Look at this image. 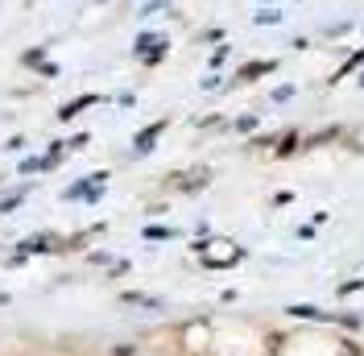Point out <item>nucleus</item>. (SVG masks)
<instances>
[{"mask_svg": "<svg viewBox=\"0 0 364 356\" xmlns=\"http://www.w3.org/2000/svg\"><path fill=\"white\" fill-rule=\"evenodd\" d=\"M91 104H95V95H79V100H70V104H66L58 116H62V120H70V116H79L83 108H91Z\"/></svg>", "mask_w": 364, "mask_h": 356, "instance_id": "3", "label": "nucleus"}, {"mask_svg": "<svg viewBox=\"0 0 364 356\" xmlns=\"http://www.w3.org/2000/svg\"><path fill=\"white\" fill-rule=\"evenodd\" d=\"M269 71H274V62H249V66H240V71H236V79H245V83H249V79L269 75Z\"/></svg>", "mask_w": 364, "mask_h": 356, "instance_id": "2", "label": "nucleus"}, {"mask_svg": "<svg viewBox=\"0 0 364 356\" xmlns=\"http://www.w3.org/2000/svg\"><path fill=\"white\" fill-rule=\"evenodd\" d=\"M17 203H21V195H8V199H0V216H4V212H12Z\"/></svg>", "mask_w": 364, "mask_h": 356, "instance_id": "5", "label": "nucleus"}, {"mask_svg": "<svg viewBox=\"0 0 364 356\" xmlns=\"http://www.w3.org/2000/svg\"><path fill=\"white\" fill-rule=\"evenodd\" d=\"M294 149H298V137H294V133H290V137H286V141H282V145H278V153H294Z\"/></svg>", "mask_w": 364, "mask_h": 356, "instance_id": "4", "label": "nucleus"}, {"mask_svg": "<svg viewBox=\"0 0 364 356\" xmlns=\"http://www.w3.org/2000/svg\"><path fill=\"white\" fill-rule=\"evenodd\" d=\"M162 129H166V120H157V124H149V129H141V137H137V153H145V149H153V141L162 137Z\"/></svg>", "mask_w": 364, "mask_h": 356, "instance_id": "1", "label": "nucleus"}]
</instances>
